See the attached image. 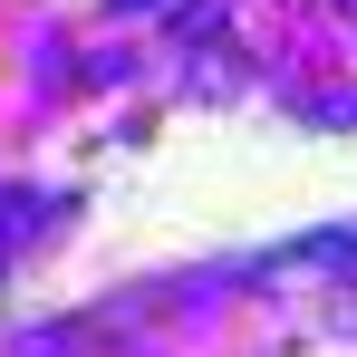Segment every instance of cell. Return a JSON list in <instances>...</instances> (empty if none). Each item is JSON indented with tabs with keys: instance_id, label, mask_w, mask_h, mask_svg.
<instances>
[]
</instances>
